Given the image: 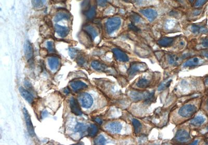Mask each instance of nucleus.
<instances>
[{"instance_id":"nucleus-1","label":"nucleus","mask_w":208,"mask_h":145,"mask_svg":"<svg viewBox=\"0 0 208 145\" xmlns=\"http://www.w3.org/2000/svg\"><path fill=\"white\" fill-rule=\"evenodd\" d=\"M121 23V20L118 17L110 18L107 20L106 23V28L107 32L111 34L119 28Z\"/></svg>"},{"instance_id":"nucleus-2","label":"nucleus","mask_w":208,"mask_h":145,"mask_svg":"<svg viewBox=\"0 0 208 145\" xmlns=\"http://www.w3.org/2000/svg\"><path fill=\"white\" fill-rule=\"evenodd\" d=\"M130 96L134 100H141L145 99L146 102H150L154 97V92H140L134 91L131 92Z\"/></svg>"},{"instance_id":"nucleus-3","label":"nucleus","mask_w":208,"mask_h":145,"mask_svg":"<svg viewBox=\"0 0 208 145\" xmlns=\"http://www.w3.org/2000/svg\"><path fill=\"white\" fill-rule=\"evenodd\" d=\"M147 68V65L144 63H134L131 65L128 70V75L130 76H133L137 73L146 70Z\"/></svg>"},{"instance_id":"nucleus-4","label":"nucleus","mask_w":208,"mask_h":145,"mask_svg":"<svg viewBox=\"0 0 208 145\" xmlns=\"http://www.w3.org/2000/svg\"><path fill=\"white\" fill-rule=\"evenodd\" d=\"M196 111L197 107L195 105L187 104L184 105L179 109V113L181 116L188 118L193 116Z\"/></svg>"},{"instance_id":"nucleus-5","label":"nucleus","mask_w":208,"mask_h":145,"mask_svg":"<svg viewBox=\"0 0 208 145\" xmlns=\"http://www.w3.org/2000/svg\"><path fill=\"white\" fill-rule=\"evenodd\" d=\"M79 98L82 107L84 108H89L93 103V99L89 94L86 93L81 94Z\"/></svg>"},{"instance_id":"nucleus-6","label":"nucleus","mask_w":208,"mask_h":145,"mask_svg":"<svg viewBox=\"0 0 208 145\" xmlns=\"http://www.w3.org/2000/svg\"><path fill=\"white\" fill-rule=\"evenodd\" d=\"M23 111L28 131L31 136H34L35 135V130H34V127L33 125V123L31 120L30 116L27 109H26V108H23Z\"/></svg>"},{"instance_id":"nucleus-7","label":"nucleus","mask_w":208,"mask_h":145,"mask_svg":"<svg viewBox=\"0 0 208 145\" xmlns=\"http://www.w3.org/2000/svg\"><path fill=\"white\" fill-rule=\"evenodd\" d=\"M176 140L180 143H186L189 141L191 137L188 132L184 130H179L175 135Z\"/></svg>"},{"instance_id":"nucleus-8","label":"nucleus","mask_w":208,"mask_h":145,"mask_svg":"<svg viewBox=\"0 0 208 145\" xmlns=\"http://www.w3.org/2000/svg\"><path fill=\"white\" fill-rule=\"evenodd\" d=\"M140 12L151 22L154 21L158 16V13L153 8L143 9L141 10Z\"/></svg>"},{"instance_id":"nucleus-9","label":"nucleus","mask_w":208,"mask_h":145,"mask_svg":"<svg viewBox=\"0 0 208 145\" xmlns=\"http://www.w3.org/2000/svg\"><path fill=\"white\" fill-rule=\"evenodd\" d=\"M70 107L71 112L76 116H81L82 115V111L79 106L78 101L75 99V98L72 97L70 101Z\"/></svg>"},{"instance_id":"nucleus-10","label":"nucleus","mask_w":208,"mask_h":145,"mask_svg":"<svg viewBox=\"0 0 208 145\" xmlns=\"http://www.w3.org/2000/svg\"><path fill=\"white\" fill-rule=\"evenodd\" d=\"M122 124L120 122H111L106 126V129L113 133H119L122 130Z\"/></svg>"},{"instance_id":"nucleus-11","label":"nucleus","mask_w":208,"mask_h":145,"mask_svg":"<svg viewBox=\"0 0 208 145\" xmlns=\"http://www.w3.org/2000/svg\"><path fill=\"white\" fill-rule=\"evenodd\" d=\"M113 52L115 55V57L119 61L122 62H127L129 60L128 56L124 52L118 48H113Z\"/></svg>"},{"instance_id":"nucleus-12","label":"nucleus","mask_w":208,"mask_h":145,"mask_svg":"<svg viewBox=\"0 0 208 145\" xmlns=\"http://www.w3.org/2000/svg\"><path fill=\"white\" fill-rule=\"evenodd\" d=\"M24 52H25V55L26 58L28 60H30L32 59L33 55V51L32 45L30 42L27 41L26 42L24 46Z\"/></svg>"},{"instance_id":"nucleus-13","label":"nucleus","mask_w":208,"mask_h":145,"mask_svg":"<svg viewBox=\"0 0 208 145\" xmlns=\"http://www.w3.org/2000/svg\"><path fill=\"white\" fill-rule=\"evenodd\" d=\"M55 29L58 35L61 38H65L67 36L69 32V29L68 27L61 26L57 24L55 26Z\"/></svg>"},{"instance_id":"nucleus-14","label":"nucleus","mask_w":208,"mask_h":145,"mask_svg":"<svg viewBox=\"0 0 208 145\" xmlns=\"http://www.w3.org/2000/svg\"><path fill=\"white\" fill-rule=\"evenodd\" d=\"M84 30L92 40L95 39L96 37L98 36V31L93 26H91V25L86 26L84 27Z\"/></svg>"},{"instance_id":"nucleus-15","label":"nucleus","mask_w":208,"mask_h":145,"mask_svg":"<svg viewBox=\"0 0 208 145\" xmlns=\"http://www.w3.org/2000/svg\"><path fill=\"white\" fill-rule=\"evenodd\" d=\"M71 87L75 91H78L88 88V85L81 81H73L71 82Z\"/></svg>"},{"instance_id":"nucleus-16","label":"nucleus","mask_w":208,"mask_h":145,"mask_svg":"<svg viewBox=\"0 0 208 145\" xmlns=\"http://www.w3.org/2000/svg\"><path fill=\"white\" fill-rule=\"evenodd\" d=\"M19 92L21 96L27 100L29 103H33V95L27 90L23 88V87H20L19 88Z\"/></svg>"},{"instance_id":"nucleus-17","label":"nucleus","mask_w":208,"mask_h":145,"mask_svg":"<svg viewBox=\"0 0 208 145\" xmlns=\"http://www.w3.org/2000/svg\"><path fill=\"white\" fill-rule=\"evenodd\" d=\"M60 60L58 58L52 57L48 59V63L52 70H55L58 68L60 65Z\"/></svg>"},{"instance_id":"nucleus-18","label":"nucleus","mask_w":208,"mask_h":145,"mask_svg":"<svg viewBox=\"0 0 208 145\" xmlns=\"http://www.w3.org/2000/svg\"><path fill=\"white\" fill-rule=\"evenodd\" d=\"M175 40V39L174 38H169V37H166L160 39L158 41L159 45H160L162 47H169L172 45Z\"/></svg>"},{"instance_id":"nucleus-19","label":"nucleus","mask_w":208,"mask_h":145,"mask_svg":"<svg viewBox=\"0 0 208 145\" xmlns=\"http://www.w3.org/2000/svg\"><path fill=\"white\" fill-rule=\"evenodd\" d=\"M70 14L66 11H61L56 14L54 20L55 22L61 21L64 19H69L70 18Z\"/></svg>"},{"instance_id":"nucleus-20","label":"nucleus","mask_w":208,"mask_h":145,"mask_svg":"<svg viewBox=\"0 0 208 145\" xmlns=\"http://www.w3.org/2000/svg\"><path fill=\"white\" fill-rule=\"evenodd\" d=\"M200 63V59L198 57H194L188 59L184 63V67H191L196 66Z\"/></svg>"},{"instance_id":"nucleus-21","label":"nucleus","mask_w":208,"mask_h":145,"mask_svg":"<svg viewBox=\"0 0 208 145\" xmlns=\"http://www.w3.org/2000/svg\"><path fill=\"white\" fill-rule=\"evenodd\" d=\"M191 30L192 32L195 34H198L200 33H206L208 30L205 27H200L198 25H193L191 27Z\"/></svg>"},{"instance_id":"nucleus-22","label":"nucleus","mask_w":208,"mask_h":145,"mask_svg":"<svg viewBox=\"0 0 208 145\" xmlns=\"http://www.w3.org/2000/svg\"><path fill=\"white\" fill-rule=\"evenodd\" d=\"M206 121V119L203 116H198L195 117V118L191 121V124L194 126H200L204 123Z\"/></svg>"},{"instance_id":"nucleus-23","label":"nucleus","mask_w":208,"mask_h":145,"mask_svg":"<svg viewBox=\"0 0 208 145\" xmlns=\"http://www.w3.org/2000/svg\"><path fill=\"white\" fill-rule=\"evenodd\" d=\"M98 132V128L95 124H91L88 127V136L91 137L95 136Z\"/></svg>"},{"instance_id":"nucleus-24","label":"nucleus","mask_w":208,"mask_h":145,"mask_svg":"<svg viewBox=\"0 0 208 145\" xmlns=\"http://www.w3.org/2000/svg\"><path fill=\"white\" fill-rule=\"evenodd\" d=\"M91 66L94 69L97 71H104L106 69L107 67L104 65L103 63H101L100 62L97 61H94L91 63Z\"/></svg>"},{"instance_id":"nucleus-25","label":"nucleus","mask_w":208,"mask_h":145,"mask_svg":"<svg viewBox=\"0 0 208 145\" xmlns=\"http://www.w3.org/2000/svg\"><path fill=\"white\" fill-rule=\"evenodd\" d=\"M96 15V11L95 6H92L90 7L88 11H86L85 13V15L87 18L90 20L93 19L95 17Z\"/></svg>"},{"instance_id":"nucleus-26","label":"nucleus","mask_w":208,"mask_h":145,"mask_svg":"<svg viewBox=\"0 0 208 145\" xmlns=\"http://www.w3.org/2000/svg\"><path fill=\"white\" fill-rule=\"evenodd\" d=\"M149 81L147 79L142 78L139 79L136 83V85L139 88H146L149 86Z\"/></svg>"},{"instance_id":"nucleus-27","label":"nucleus","mask_w":208,"mask_h":145,"mask_svg":"<svg viewBox=\"0 0 208 145\" xmlns=\"http://www.w3.org/2000/svg\"><path fill=\"white\" fill-rule=\"evenodd\" d=\"M132 123H133V125L134 128V131L136 134H138L141 131V128H142V125L140 123L139 121H138L136 119H134L133 121H132Z\"/></svg>"},{"instance_id":"nucleus-28","label":"nucleus","mask_w":208,"mask_h":145,"mask_svg":"<svg viewBox=\"0 0 208 145\" xmlns=\"http://www.w3.org/2000/svg\"><path fill=\"white\" fill-rule=\"evenodd\" d=\"M88 128L87 125L81 123H79L76 124V126L75 127V130L76 132H80L82 133L85 132L86 130H88Z\"/></svg>"},{"instance_id":"nucleus-29","label":"nucleus","mask_w":208,"mask_h":145,"mask_svg":"<svg viewBox=\"0 0 208 145\" xmlns=\"http://www.w3.org/2000/svg\"><path fill=\"white\" fill-rule=\"evenodd\" d=\"M106 142V140L105 139V138L103 136L101 135L96 138L94 141V144L95 145H105Z\"/></svg>"},{"instance_id":"nucleus-30","label":"nucleus","mask_w":208,"mask_h":145,"mask_svg":"<svg viewBox=\"0 0 208 145\" xmlns=\"http://www.w3.org/2000/svg\"><path fill=\"white\" fill-rule=\"evenodd\" d=\"M131 18L134 23H138L141 20V18L137 14H133L131 16Z\"/></svg>"},{"instance_id":"nucleus-31","label":"nucleus","mask_w":208,"mask_h":145,"mask_svg":"<svg viewBox=\"0 0 208 145\" xmlns=\"http://www.w3.org/2000/svg\"><path fill=\"white\" fill-rule=\"evenodd\" d=\"M179 58L175 55H171L169 56V63L171 65H174L176 63V62L178 61Z\"/></svg>"},{"instance_id":"nucleus-32","label":"nucleus","mask_w":208,"mask_h":145,"mask_svg":"<svg viewBox=\"0 0 208 145\" xmlns=\"http://www.w3.org/2000/svg\"><path fill=\"white\" fill-rule=\"evenodd\" d=\"M32 3H33V6L36 8H41L43 5L42 0H32Z\"/></svg>"},{"instance_id":"nucleus-33","label":"nucleus","mask_w":208,"mask_h":145,"mask_svg":"<svg viewBox=\"0 0 208 145\" xmlns=\"http://www.w3.org/2000/svg\"><path fill=\"white\" fill-rule=\"evenodd\" d=\"M175 23L173 20H169L166 22V29H169V30L172 29L174 27Z\"/></svg>"},{"instance_id":"nucleus-34","label":"nucleus","mask_w":208,"mask_h":145,"mask_svg":"<svg viewBox=\"0 0 208 145\" xmlns=\"http://www.w3.org/2000/svg\"><path fill=\"white\" fill-rule=\"evenodd\" d=\"M171 82H172V80H170L168 81L167 82H164V83H162V84H161L160 85V86L159 87V91H161V90H163L164 88L169 87V86H170Z\"/></svg>"},{"instance_id":"nucleus-35","label":"nucleus","mask_w":208,"mask_h":145,"mask_svg":"<svg viewBox=\"0 0 208 145\" xmlns=\"http://www.w3.org/2000/svg\"><path fill=\"white\" fill-rule=\"evenodd\" d=\"M69 54L70 57L72 59H73L76 57V56L77 55V51L76 50H75V48H69Z\"/></svg>"},{"instance_id":"nucleus-36","label":"nucleus","mask_w":208,"mask_h":145,"mask_svg":"<svg viewBox=\"0 0 208 145\" xmlns=\"http://www.w3.org/2000/svg\"><path fill=\"white\" fill-rule=\"evenodd\" d=\"M109 0H96L98 5L101 7H104L107 5Z\"/></svg>"},{"instance_id":"nucleus-37","label":"nucleus","mask_w":208,"mask_h":145,"mask_svg":"<svg viewBox=\"0 0 208 145\" xmlns=\"http://www.w3.org/2000/svg\"><path fill=\"white\" fill-rule=\"evenodd\" d=\"M208 0H197L196 3H195V6L196 7H200L206 3Z\"/></svg>"},{"instance_id":"nucleus-38","label":"nucleus","mask_w":208,"mask_h":145,"mask_svg":"<svg viewBox=\"0 0 208 145\" xmlns=\"http://www.w3.org/2000/svg\"><path fill=\"white\" fill-rule=\"evenodd\" d=\"M128 27L130 30L135 31V32H138L140 30L139 28L138 27H136L135 25L133 23H130L128 26Z\"/></svg>"},{"instance_id":"nucleus-39","label":"nucleus","mask_w":208,"mask_h":145,"mask_svg":"<svg viewBox=\"0 0 208 145\" xmlns=\"http://www.w3.org/2000/svg\"><path fill=\"white\" fill-rule=\"evenodd\" d=\"M47 47H48V50L50 52H54V44L52 41H48L47 42Z\"/></svg>"},{"instance_id":"nucleus-40","label":"nucleus","mask_w":208,"mask_h":145,"mask_svg":"<svg viewBox=\"0 0 208 145\" xmlns=\"http://www.w3.org/2000/svg\"><path fill=\"white\" fill-rule=\"evenodd\" d=\"M201 45L203 48H208V38H204L201 40Z\"/></svg>"},{"instance_id":"nucleus-41","label":"nucleus","mask_w":208,"mask_h":145,"mask_svg":"<svg viewBox=\"0 0 208 145\" xmlns=\"http://www.w3.org/2000/svg\"><path fill=\"white\" fill-rule=\"evenodd\" d=\"M77 62L79 63V65L82 66V65H84V63H85L86 60L83 57H80L77 60Z\"/></svg>"},{"instance_id":"nucleus-42","label":"nucleus","mask_w":208,"mask_h":145,"mask_svg":"<svg viewBox=\"0 0 208 145\" xmlns=\"http://www.w3.org/2000/svg\"><path fill=\"white\" fill-rule=\"evenodd\" d=\"M95 121L96 122H97L98 124H99V125H101L102 124V123H103V121H102L101 119H100L99 118H96L95 119Z\"/></svg>"},{"instance_id":"nucleus-43","label":"nucleus","mask_w":208,"mask_h":145,"mask_svg":"<svg viewBox=\"0 0 208 145\" xmlns=\"http://www.w3.org/2000/svg\"><path fill=\"white\" fill-rule=\"evenodd\" d=\"M64 92L65 94H69L70 93V90L69 89V88L67 87V88H64Z\"/></svg>"},{"instance_id":"nucleus-44","label":"nucleus","mask_w":208,"mask_h":145,"mask_svg":"<svg viewBox=\"0 0 208 145\" xmlns=\"http://www.w3.org/2000/svg\"><path fill=\"white\" fill-rule=\"evenodd\" d=\"M133 1L136 4H139L141 3L142 0H133Z\"/></svg>"},{"instance_id":"nucleus-45","label":"nucleus","mask_w":208,"mask_h":145,"mask_svg":"<svg viewBox=\"0 0 208 145\" xmlns=\"http://www.w3.org/2000/svg\"><path fill=\"white\" fill-rule=\"evenodd\" d=\"M203 55L208 59V51L203 52Z\"/></svg>"},{"instance_id":"nucleus-46","label":"nucleus","mask_w":208,"mask_h":145,"mask_svg":"<svg viewBox=\"0 0 208 145\" xmlns=\"http://www.w3.org/2000/svg\"><path fill=\"white\" fill-rule=\"evenodd\" d=\"M43 116H44V117H45V116H47L48 115V113L46 111H44V112L43 113Z\"/></svg>"},{"instance_id":"nucleus-47","label":"nucleus","mask_w":208,"mask_h":145,"mask_svg":"<svg viewBox=\"0 0 208 145\" xmlns=\"http://www.w3.org/2000/svg\"><path fill=\"white\" fill-rule=\"evenodd\" d=\"M53 1L56 2H64V1H66V0H53Z\"/></svg>"},{"instance_id":"nucleus-48","label":"nucleus","mask_w":208,"mask_h":145,"mask_svg":"<svg viewBox=\"0 0 208 145\" xmlns=\"http://www.w3.org/2000/svg\"><path fill=\"white\" fill-rule=\"evenodd\" d=\"M184 45H185V43L183 41H181L179 43V45H181V46H184Z\"/></svg>"},{"instance_id":"nucleus-49","label":"nucleus","mask_w":208,"mask_h":145,"mask_svg":"<svg viewBox=\"0 0 208 145\" xmlns=\"http://www.w3.org/2000/svg\"><path fill=\"white\" fill-rule=\"evenodd\" d=\"M205 83H206V85H208V78H206V81H205Z\"/></svg>"},{"instance_id":"nucleus-50","label":"nucleus","mask_w":208,"mask_h":145,"mask_svg":"<svg viewBox=\"0 0 208 145\" xmlns=\"http://www.w3.org/2000/svg\"><path fill=\"white\" fill-rule=\"evenodd\" d=\"M191 145H197L198 144V140H196L195 141V143H191Z\"/></svg>"},{"instance_id":"nucleus-51","label":"nucleus","mask_w":208,"mask_h":145,"mask_svg":"<svg viewBox=\"0 0 208 145\" xmlns=\"http://www.w3.org/2000/svg\"><path fill=\"white\" fill-rule=\"evenodd\" d=\"M189 1L191 2V3H193V2L194 1V0H189Z\"/></svg>"},{"instance_id":"nucleus-52","label":"nucleus","mask_w":208,"mask_h":145,"mask_svg":"<svg viewBox=\"0 0 208 145\" xmlns=\"http://www.w3.org/2000/svg\"><path fill=\"white\" fill-rule=\"evenodd\" d=\"M123 1H124V2H128V1H129V0H123Z\"/></svg>"},{"instance_id":"nucleus-53","label":"nucleus","mask_w":208,"mask_h":145,"mask_svg":"<svg viewBox=\"0 0 208 145\" xmlns=\"http://www.w3.org/2000/svg\"><path fill=\"white\" fill-rule=\"evenodd\" d=\"M178 1H179V2H183V1L184 0H178Z\"/></svg>"},{"instance_id":"nucleus-54","label":"nucleus","mask_w":208,"mask_h":145,"mask_svg":"<svg viewBox=\"0 0 208 145\" xmlns=\"http://www.w3.org/2000/svg\"><path fill=\"white\" fill-rule=\"evenodd\" d=\"M45 0H42V2L44 3V2H45Z\"/></svg>"},{"instance_id":"nucleus-55","label":"nucleus","mask_w":208,"mask_h":145,"mask_svg":"<svg viewBox=\"0 0 208 145\" xmlns=\"http://www.w3.org/2000/svg\"><path fill=\"white\" fill-rule=\"evenodd\" d=\"M206 131H208V126H207V128H206Z\"/></svg>"},{"instance_id":"nucleus-56","label":"nucleus","mask_w":208,"mask_h":145,"mask_svg":"<svg viewBox=\"0 0 208 145\" xmlns=\"http://www.w3.org/2000/svg\"><path fill=\"white\" fill-rule=\"evenodd\" d=\"M207 105H208V101H207Z\"/></svg>"}]
</instances>
